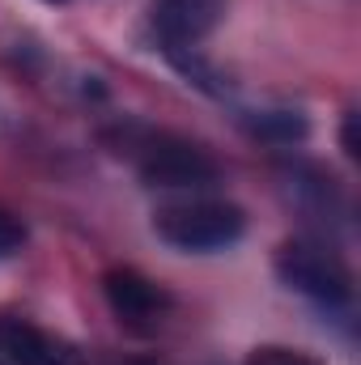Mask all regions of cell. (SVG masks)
<instances>
[{
  "label": "cell",
  "mask_w": 361,
  "mask_h": 365,
  "mask_svg": "<svg viewBox=\"0 0 361 365\" xmlns=\"http://www.w3.org/2000/svg\"><path fill=\"white\" fill-rule=\"evenodd\" d=\"M145 187L153 191H179L200 195L221 182V166L187 136L162 132V128H123V149H119Z\"/></svg>",
  "instance_id": "cell-1"
},
{
  "label": "cell",
  "mask_w": 361,
  "mask_h": 365,
  "mask_svg": "<svg viewBox=\"0 0 361 365\" xmlns=\"http://www.w3.org/2000/svg\"><path fill=\"white\" fill-rule=\"evenodd\" d=\"M153 234L183 255H213V251H230L243 234H247V212L234 200L221 195H179L166 200L153 212Z\"/></svg>",
  "instance_id": "cell-2"
},
{
  "label": "cell",
  "mask_w": 361,
  "mask_h": 365,
  "mask_svg": "<svg viewBox=\"0 0 361 365\" xmlns=\"http://www.w3.org/2000/svg\"><path fill=\"white\" fill-rule=\"evenodd\" d=\"M272 268L280 276L285 289L310 297L323 310H349L353 306V272L336 251H327L315 238H289L276 247Z\"/></svg>",
  "instance_id": "cell-3"
},
{
  "label": "cell",
  "mask_w": 361,
  "mask_h": 365,
  "mask_svg": "<svg viewBox=\"0 0 361 365\" xmlns=\"http://www.w3.org/2000/svg\"><path fill=\"white\" fill-rule=\"evenodd\" d=\"M102 297H106L111 314L119 319V327H128L136 336L162 331L171 310H175V297L136 268H111L102 276Z\"/></svg>",
  "instance_id": "cell-4"
},
{
  "label": "cell",
  "mask_w": 361,
  "mask_h": 365,
  "mask_svg": "<svg viewBox=\"0 0 361 365\" xmlns=\"http://www.w3.org/2000/svg\"><path fill=\"white\" fill-rule=\"evenodd\" d=\"M225 17V0H153L149 21L166 56L195 51Z\"/></svg>",
  "instance_id": "cell-5"
},
{
  "label": "cell",
  "mask_w": 361,
  "mask_h": 365,
  "mask_svg": "<svg viewBox=\"0 0 361 365\" xmlns=\"http://www.w3.org/2000/svg\"><path fill=\"white\" fill-rule=\"evenodd\" d=\"M0 353L9 365H81L68 340L26 319H0Z\"/></svg>",
  "instance_id": "cell-6"
},
{
  "label": "cell",
  "mask_w": 361,
  "mask_h": 365,
  "mask_svg": "<svg viewBox=\"0 0 361 365\" xmlns=\"http://www.w3.org/2000/svg\"><path fill=\"white\" fill-rule=\"evenodd\" d=\"M243 128L255 136V140H268V145H298L310 136V119L302 110H289V106H268V110H247L238 115Z\"/></svg>",
  "instance_id": "cell-7"
},
{
  "label": "cell",
  "mask_w": 361,
  "mask_h": 365,
  "mask_svg": "<svg viewBox=\"0 0 361 365\" xmlns=\"http://www.w3.org/2000/svg\"><path fill=\"white\" fill-rule=\"evenodd\" d=\"M247 365H323L306 349H285V344H260L247 353Z\"/></svg>",
  "instance_id": "cell-8"
},
{
  "label": "cell",
  "mask_w": 361,
  "mask_h": 365,
  "mask_svg": "<svg viewBox=\"0 0 361 365\" xmlns=\"http://www.w3.org/2000/svg\"><path fill=\"white\" fill-rule=\"evenodd\" d=\"M26 238H30L26 221H21L17 212L0 208V264H4V259H13V255H17V251L26 247Z\"/></svg>",
  "instance_id": "cell-9"
},
{
  "label": "cell",
  "mask_w": 361,
  "mask_h": 365,
  "mask_svg": "<svg viewBox=\"0 0 361 365\" xmlns=\"http://www.w3.org/2000/svg\"><path fill=\"white\" fill-rule=\"evenodd\" d=\"M47 4H68V0H47Z\"/></svg>",
  "instance_id": "cell-10"
}]
</instances>
